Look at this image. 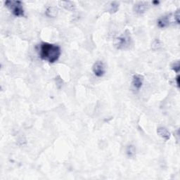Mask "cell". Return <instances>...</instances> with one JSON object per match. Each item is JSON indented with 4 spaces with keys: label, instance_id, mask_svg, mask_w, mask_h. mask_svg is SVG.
<instances>
[{
    "label": "cell",
    "instance_id": "6da1fadb",
    "mask_svg": "<svg viewBox=\"0 0 180 180\" xmlns=\"http://www.w3.org/2000/svg\"><path fill=\"white\" fill-rule=\"evenodd\" d=\"M61 48L56 44L42 42L40 46V58L48 61L49 64H54L58 61L61 56Z\"/></svg>",
    "mask_w": 180,
    "mask_h": 180
},
{
    "label": "cell",
    "instance_id": "7a4b0ae2",
    "mask_svg": "<svg viewBox=\"0 0 180 180\" xmlns=\"http://www.w3.org/2000/svg\"><path fill=\"white\" fill-rule=\"evenodd\" d=\"M5 6L11 10L15 16L21 17L24 15V9L23 7V3L20 1H9L5 2Z\"/></svg>",
    "mask_w": 180,
    "mask_h": 180
},
{
    "label": "cell",
    "instance_id": "3957f363",
    "mask_svg": "<svg viewBox=\"0 0 180 180\" xmlns=\"http://www.w3.org/2000/svg\"><path fill=\"white\" fill-rule=\"evenodd\" d=\"M131 42V37L128 31H126L121 36L116 39V46L118 49H123L128 47Z\"/></svg>",
    "mask_w": 180,
    "mask_h": 180
},
{
    "label": "cell",
    "instance_id": "277c9868",
    "mask_svg": "<svg viewBox=\"0 0 180 180\" xmlns=\"http://www.w3.org/2000/svg\"><path fill=\"white\" fill-rule=\"evenodd\" d=\"M92 71L96 77H101L104 75L106 72V68L103 62L96 61L92 67Z\"/></svg>",
    "mask_w": 180,
    "mask_h": 180
},
{
    "label": "cell",
    "instance_id": "5b68a950",
    "mask_svg": "<svg viewBox=\"0 0 180 180\" xmlns=\"http://www.w3.org/2000/svg\"><path fill=\"white\" fill-rule=\"evenodd\" d=\"M173 18V14H169L165 15V16H163L160 18L157 21V24L159 28H165L167 26H168L170 23L172 22V19Z\"/></svg>",
    "mask_w": 180,
    "mask_h": 180
},
{
    "label": "cell",
    "instance_id": "8992f818",
    "mask_svg": "<svg viewBox=\"0 0 180 180\" xmlns=\"http://www.w3.org/2000/svg\"><path fill=\"white\" fill-rule=\"evenodd\" d=\"M143 80H144V77H143V75L135 74L132 77V85L135 89L139 90L142 87Z\"/></svg>",
    "mask_w": 180,
    "mask_h": 180
},
{
    "label": "cell",
    "instance_id": "52a82bcc",
    "mask_svg": "<svg viewBox=\"0 0 180 180\" xmlns=\"http://www.w3.org/2000/svg\"><path fill=\"white\" fill-rule=\"evenodd\" d=\"M148 7V4L147 2H139L134 5V11L138 14H143L147 11Z\"/></svg>",
    "mask_w": 180,
    "mask_h": 180
},
{
    "label": "cell",
    "instance_id": "ba28073f",
    "mask_svg": "<svg viewBox=\"0 0 180 180\" xmlns=\"http://www.w3.org/2000/svg\"><path fill=\"white\" fill-rule=\"evenodd\" d=\"M157 134L160 137H162L163 139L165 140H169V139H170V136H171L170 132H169L166 128H165V127H158V128L157 129Z\"/></svg>",
    "mask_w": 180,
    "mask_h": 180
},
{
    "label": "cell",
    "instance_id": "9c48e42d",
    "mask_svg": "<svg viewBox=\"0 0 180 180\" xmlns=\"http://www.w3.org/2000/svg\"><path fill=\"white\" fill-rule=\"evenodd\" d=\"M59 11L56 7H49L46 10V15L49 17L54 18L56 17V15H58Z\"/></svg>",
    "mask_w": 180,
    "mask_h": 180
},
{
    "label": "cell",
    "instance_id": "30bf717a",
    "mask_svg": "<svg viewBox=\"0 0 180 180\" xmlns=\"http://www.w3.org/2000/svg\"><path fill=\"white\" fill-rule=\"evenodd\" d=\"M126 153L129 158H134L136 156V148L134 145L127 146L126 148Z\"/></svg>",
    "mask_w": 180,
    "mask_h": 180
},
{
    "label": "cell",
    "instance_id": "8fae6325",
    "mask_svg": "<svg viewBox=\"0 0 180 180\" xmlns=\"http://www.w3.org/2000/svg\"><path fill=\"white\" fill-rule=\"evenodd\" d=\"M162 46H163V44H162L161 41L160 40H158V39H156V40L153 41L152 44H151V48H152V49H153L154 51L160 49L162 47Z\"/></svg>",
    "mask_w": 180,
    "mask_h": 180
},
{
    "label": "cell",
    "instance_id": "7c38bea8",
    "mask_svg": "<svg viewBox=\"0 0 180 180\" xmlns=\"http://www.w3.org/2000/svg\"><path fill=\"white\" fill-rule=\"evenodd\" d=\"M118 9H119V4L118 3V2H111L110 5H109V11L112 13V14L118 11Z\"/></svg>",
    "mask_w": 180,
    "mask_h": 180
},
{
    "label": "cell",
    "instance_id": "4fadbf2b",
    "mask_svg": "<svg viewBox=\"0 0 180 180\" xmlns=\"http://www.w3.org/2000/svg\"><path fill=\"white\" fill-rule=\"evenodd\" d=\"M62 4H64V7L66 8V9L68 10H73L75 8L74 4H72L71 2H62Z\"/></svg>",
    "mask_w": 180,
    "mask_h": 180
},
{
    "label": "cell",
    "instance_id": "5bb4252c",
    "mask_svg": "<svg viewBox=\"0 0 180 180\" xmlns=\"http://www.w3.org/2000/svg\"><path fill=\"white\" fill-rule=\"evenodd\" d=\"M172 69H173L174 72H177V73H178L180 69L179 62L177 61V62L173 63V65H172Z\"/></svg>",
    "mask_w": 180,
    "mask_h": 180
},
{
    "label": "cell",
    "instance_id": "9a60e30c",
    "mask_svg": "<svg viewBox=\"0 0 180 180\" xmlns=\"http://www.w3.org/2000/svg\"><path fill=\"white\" fill-rule=\"evenodd\" d=\"M173 18L174 20L175 21L177 24L179 23V10H177L176 12L173 14Z\"/></svg>",
    "mask_w": 180,
    "mask_h": 180
},
{
    "label": "cell",
    "instance_id": "2e32d148",
    "mask_svg": "<svg viewBox=\"0 0 180 180\" xmlns=\"http://www.w3.org/2000/svg\"><path fill=\"white\" fill-rule=\"evenodd\" d=\"M179 76L178 75V76H177L176 77V81H177V86H179Z\"/></svg>",
    "mask_w": 180,
    "mask_h": 180
}]
</instances>
